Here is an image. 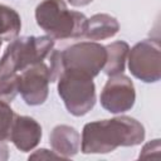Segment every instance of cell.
Segmentation results:
<instances>
[{"instance_id":"1","label":"cell","mask_w":161,"mask_h":161,"mask_svg":"<svg viewBox=\"0 0 161 161\" xmlns=\"http://www.w3.org/2000/svg\"><path fill=\"white\" fill-rule=\"evenodd\" d=\"M145 140V127L137 119L119 116L86 123L82 131L83 153H108L117 147H132Z\"/></svg>"},{"instance_id":"9","label":"cell","mask_w":161,"mask_h":161,"mask_svg":"<svg viewBox=\"0 0 161 161\" xmlns=\"http://www.w3.org/2000/svg\"><path fill=\"white\" fill-rule=\"evenodd\" d=\"M9 140L21 152L34 150L42 140V126L29 116L15 114Z\"/></svg>"},{"instance_id":"3","label":"cell","mask_w":161,"mask_h":161,"mask_svg":"<svg viewBox=\"0 0 161 161\" xmlns=\"http://www.w3.org/2000/svg\"><path fill=\"white\" fill-rule=\"evenodd\" d=\"M54 48V39L48 35L15 38L0 58V74L23 72L28 67L44 62Z\"/></svg>"},{"instance_id":"12","label":"cell","mask_w":161,"mask_h":161,"mask_svg":"<svg viewBox=\"0 0 161 161\" xmlns=\"http://www.w3.org/2000/svg\"><path fill=\"white\" fill-rule=\"evenodd\" d=\"M106 52H107V58L104 67L102 69L103 73L107 74L108 77L123 73L130 52V45L123 40H117L106 45Z\"/></svg>"},{"instance_id":"15","label":"cell","mask_w":161,"mask_h":161,"mask_svg":"<svg viewBox=\"0 0 161 161\" xmlns=\"http://www.w3.org/2000/svg\"><path fill=\"white\" fill-rule=\"evenodd\" d=\"M15 114L16 113L13 111L8 102L0 101V141L9 140Z\"/></svg>"},{"instance_id":"4","label":"cell","mask_w":161,"mask_h":161,"mask_svg":"<svg viewBox=\"0 0 161 161\" xmlns=\"http://www.w3.org/2000/svg\"><path fill=\"white\" fill-rule=\"evenodd\" d=\"M58 94L67 111L80 117L87 114L96 104V86L88 74L64 69L58 78Z\"/></svg>"},{"instance_id":"5","label":"cell","mask_w":161,"mask_h":161,"mask_svg":"<svg viewBox=\"0 0 161 161\" xmlns=\"http://www.w3.org/2000/svg\"><path fill=\"white\" fill-rule=\"evenodd\" d=\"M107 58L106 47L97 42L75 43L60 52L64 69L80 72L94 78L103 69Z\"/></svg>"},{"instance_id":"8","label":"cell","mask_w":161,"mask_h":161,"mask_svg":"<svg viewBox=\"0 0 161 161\" xmlns=\"http://www.w3.org/2000/svg\"><path fill=\"white\" fill-rule=\"evenodd\" d=\"M101 106L111 113H123L130 111L136 101L135 86L130 77L123 73L111 75L106 82L101 96Z\"/></svg>"},{"instance_id":"17","label":"cell","mask_w":161,"mask_h":161,"mask_svg":"<svg viewBox=\"0 0 161 161\" xmlns=\"http://www.w3.org/2000/svg\"><path fill=\"white\" fill-rule=\"evenodd\" d=\"M43 160V158H63L60 155H58L55 151H50V150H47V148H40V150H36L34 153H31L29 156V160Z\"/></svg>"},{"instance_id":"19","label":"cell","mask_w":161,"mask_h":161,"mask_svg":"<svg viewBox=\"0 0 161 161\" xmlns=\"http://www.w3.org/2000/svg\"><path fill=\"white\" fill-rule=\"evenodd\" d=\"M72 6H86L91 4L93 0H67Z\"/></svg>"},{"instance_id":"18","label":"cell","mask_w":161,"mask_h":161,"mask_svg":"<svg viewBox=\"0 0 161 161\" xmlns=\"http://www.w3.org/2000/svg\"><path fill=\"white\" fill-rule=\"evenodd\" d=\"M9 158V147L4 141H0V161H6Z\"/></svg>"},{"instance_id":"14","label":"cell","mask_w":161,"mask_h":161,"mask_svg":"<svg viewBox=\"0 0 161 161\" xmlns=\"http://www.w3.org/2000/svg\"><path fill=\"white\" fill-rule=\"evenodd\" d=\"M19 93V74H0V101L10 103Z\"/></svg>"},{"instance_id":"16","label":"cell","mask_w":161,"mask_h":161,"mask_svg":"<svg viewBox=\"0 0 161 161\" xmlns=\"http://www.w3.org/2000/svg\"><path fill=\"white\" fill-rule=\"evenodd\" d=\"M160 156V140H152L151 142H147L141 152H140V158H150V157H158Z\"/></svg>"},{"instance_id":"13","label":"cell","mask_w":161,"mask_h":161,"mask_svg":"<svg viewBox=\"0 0 161 161\" xmlns=\"http://www.w3.org/2000/svg\"><path fill=\"white\" fill-rule=\"evenodd\" d=\"M21 29V19L16 10L0 4V40L11 42L18 38Z\"/></svg>"},{"instance_id":"10","label":"cell","mask_w":161,"mask_h":161,"mask_svg":"<svg viewBox=\"0 0 161 161\" xmlns=\"http://www.w3.org/2000/svg\"><path fill=\"white\" fill-rule=\"evenodd\" d=\"M49 143L53 151L63 158H69L78 153L80 147V136L74 127L58 125L50 131Z\"/></svg>"},{"instance_id":"11","label":"cell","mask_w":161,"mask_h":161,"mask_svg":"<svg viewBox=\"0 0 161 161\" xmlns=\"http://www.w3.org/2000/svg\"><path fill=\"white\" fill-rule=\"evenodd\" d=\"M119 30L118 20L109 14H94L87 19L83 36L89 40H104L114 36Z\"/></svg>"},{"instance_id":"20","label":"cell","mask_w":161,"mask_h":161,"mask_svg":"<svg viewBox=\"0 0 161 161\" xmlns=\"http://www.w3.org/2000/svg\"><path fill=\"white\" fill-rule=\"evenodd\" d=\"M1 42H3V40H0V47H1Z\"/></svg>"},{"instance_id":"7","label":"cell","mask_w":161,"mask_h":161,"mask_svg":"<svg viewBox=\"0 0 161 161\" xmlns=\"http://www.w3.org/2000/svg\"><path fill=\"white\" fill-rule=\"evenodd\" d=\"M49 83H52L49 65L40 62L28 67L19 74V93L28 106H39L48 98Z\"/></svg>"},{"instance_id":"6","label":"cell","mask_w":161,"mask_h":161,"mask_svg":"<svg viewBox=\"0 0 161 161\" xmlns=\"http://www.w3.org/2000/svg\"><path fill=\"white\" fill-rule=\"evenodd\" d=\"M128 69L133 77L155 83L161 78V47L157 39H145L128 52Z\"/></svg>"},{"instance_id":"2","label":"cell","mask_w":161,"mask_h":161,"mask_svg":"<svg viewBox=\"0 0 161 161\" xmlns=\"http://www.w3.org/2000/svg\"><path fill=\"white\" fill-rule=\"evenodd\" d=\"M35 20L52 39H77L83 36L87 18L69 10L63 0H43L35 8Z\"/></svg>"}]
</instances>
